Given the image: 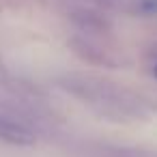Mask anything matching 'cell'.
<instances>
[{
    "instance_id": "cell-1",
    "label": "cell",
    "mask_w": 157,
    "mask_h": 157,
    "mask_svg": "<svg viewBox=\"0 0 157 157\" xmlns=\"http://www.w3.org/2000/svg\"><path fill=\"white\" fill-rule=\"evenodd\" d=\"M0 140L17 144V146H30L35 142V131L26 123L13 118L11 114L0 112Z\"/></svg>"
},
{
    "instance_id": "cell-2",
    "label": "cell",
    "mask_w": 157,
    "mask_h": 157,
    "mask_svg": "<svg viewBox=\"0 0 157 157\" xmlns=\"http://www.w3.org/2000/svg\"><path fill=\"white\" fill-rule=\"evenodd\" d=\"M73 22L84 28V30H103L105 28V20L101 15H97L95 11H75L73 13Z\"/></svg>"
},
{
    "instance_id": "cell-3",
    "label": "cell",
    "mask_w": 157,
    "mask_h": 157,
    "mask_svg": "<svg viewBox=\"0 0 157 157\" xmlns=\"http://www.w3.org/2000/svg\"><path fill=\"white\" fill-rule=\"evenodd\" d=\"M133 7L142 15H155L157 13V0H133Z\"/></svg>"
},
{
    "instance_id": "cell-4",
    "label": "cell",
    "mask_w": 157,
    "mask_h": 157,
    "mask_svg": "<svg viewBox=\"0 0 157 157\" xmlns=\"http://www.w3.org/2000/svg\"><path fill=\"white\" fill-rule=\"evenodd\" d=\"M99 2H103V5H118L121 0H99Z\"/></svg>"
},
{
    "instance_id": "cell-5",
    "label": "cell",
    "mask_w": 157,
    "mask_h": 157,
    "mask_svg": "<svg viewBox=\"0 0 157 157\" xmlns=\"http://www.w3.org/2000/svg\"><path fill=\"white\" fill-rule=\"evenodd\" d=\"M153 73L157 75V60H155V67H153Z\"/></svg>"
}]
</instances>
